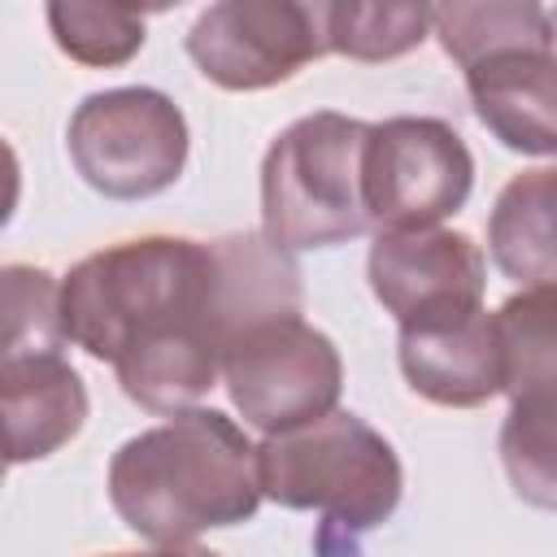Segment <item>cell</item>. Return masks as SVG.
Listing matches in <instances>:
<instances>
[{
	"instance_id": "obj_4",
	"label": "cell",
	"mask_w": 557,
	"mask_h": 557,
	"mask_svg": "<svg viewBox=\"0 0 557 557\" xmlns=\"http://www.w3.org/2000/svg\"><path fill=\"white\" fill-rule=\"evenodd\" d=\"M370 122L309 113L292 122L261 161V235L283 252L335 248L370 231L366 213Z\"/></svg>"
},
{
	"instance_id": "obj_1",
	"label": "cell",
	"mask_w": 557,
	"mask_h": 557,
	"mask_svg": "<svg viewBox=\"0 0 557 557\" xmlns=\"http://www.w3.org/2000/svg\"><path fill=\"white\" fill-rule=\"evenodd\" d=\"M65 339L122 374L218 383L231 348L218 239L144 235L83 257L61 278Z\"/></svg>"
},
{
	"instance_id": "obj_14",
	"label": "cell",
	"mask_w": 557,
	"mask_h": 557,
	"mask_svg": "<svg viewBox=\"0 0 557 557\" xmlns=\"http://www.w3.org/2000/svg\"><path fill=\"white\" fill-rule=\"evenodd\" d=\"M487 252L505 278L557 287V165L509 178L487 218Z\"/></svg>"
},
{
	"instance_id": "obj_10",
	"label": "cell",
	"mask_w": 557,
	"mask_h": 557,
	"mask_svg": "<svg viewBox=\"0 0 557 557\" xmlns=\"http://www.w3.org/2000/svg\"><path fill=\"white\" fill-rule=\"evenodd\" d=\"M474 117L522 157H557V52L553 44L500 48L466 65Z\"/></svg>"
},
{
	"instance_id": "obj_20",
	"label": "cell",
	"mask_w": 557,
	"mask_h": 557,
	"mask_svg": "<svg viewBox=\"0 0 557 557\" xmlns=\"http://www.w3.org/2000/svg\"><path fill=\"white\" fill-rule=\"evenodd\" d=\"M109 557H218V553L196 548V544H157L148 553H109Z\"/></svg>"
},
{
	"instance_id": "obj_19",
	"label": "cell",
	"mask_w": 557,
	"mask_h": 557,
	"mask_svg": "<svg viewBox=\"0 0 557 557\" xmlns=\"http://www.w3.org/2000/svg\"><path fill=\"white\" fill-rule=\"evenodd\" d=\"M500 461L513 492L535 509H557V422L513 413L500 426Z\"/></svg>"
},
{
	"instance_id": "obj_15",
	"label": "cell",
	"mask_w": 557,
	"mask_h": 557,
	"mask_svg": "<svg viewBox=\"0 0 557 557\" xmlns=\"http://www.w3.org/2000/svg\"><path fill=\"white\" fill-rule=\"evenodd\" d=\"M431 35L440 48L466 70L470 61L522 48V44H553L548 9L518 4V0H487V4H431Z\"/></svg>"
},
{
	"instance_id": "obj_7",
	"label": "cell",
	"mask_w": 557,
	"mask_h": 557,
	"mask_svg": "<svg viewBox=\"0 0 557 557\" xmlns=\"http://www.w3.org/2000/svg\"><path fill=\"white\" fill-rule=\"evenodd\" d=\"M366 213L379 231H431L474 187L466 139L440 117H387L366 139Z\"/></svg>"
},
{
	"instance_id": "obj_21",
	"label": "cell",
	"mask_w": 557,
	"mask_h": 557,
	"mask_svg": "<svg viewBox=\"0 0 557 557\" xmlns=\"http://www.w3.org/2000/svg\"><path fill=\"white\" fill-rule=\"evenodd\" d=\"M548 26H553V52H557V9H548Z\"/></svg>"
},
{
	"instance_id": "obj_18",
	"label": "cell",
	"mask_w": 557,
	"mask_h": 557,
	"mask_svg": "<svg viewBox=\"0 0 557 557\" xmlns=\"http://www.w3.org/2000/svg\"><path fill=\"white\" fill-rule=\"evenodd\" d=\"M4 339L0 357H30V352H61L65 322H61V283L39 265H4Z\"/></svg>"
},
{
	"instance_id": "obj_3",
	"label": "cell",
	"mask_w": 557,
	"mask_h": 557,
	"mask_svg": "<svg viewBox=\"0 0 557 557\" xmlns=\"http://www.w3.org/2000/svg\"><path fill=\"white\" fill-rule=\"evenodd\" d=\"M261 496L283 509H318V557H361V540L383 527L405 487L396 448L357 413L335 409L309 426L257 444Z\"/></svg>"
},
{
	"instance_id": "obj_6",
	"label": "cell",
	"mask_w": 557,
	"mask_h": 557,
	"mask_svg": "<svg viewBox=\"0 0 557 557\" xmlns=\"http://www.w3.org/2000/svg\"><path fill=\"white\" fill-rule=\"evenodd\" d=\"M222 383L248 426L283 435L335 413L344 361L339 348L305 318H274L226 348Z\"/></svg>"
},
{
	"instance_id": "obj_9",
	"label": "cell",
	"mask_w": 557,
	"mask_h": 557,
	"mask_svg": "<svg viewBox=\"0 0 557 557\" xmlns=\"http://www.w3.org/2000/svg\"><path fill=\"white\" fill-rule=\"evenodd\" d=\"M366 274L374 300L400 326L483 309L487 261L466 231H379L370 244Z\"/></svg>"
},
{
	"instance_id": "obj_17",
	"label": "cell",
	"mask_w": 557,
	"mask_h": 557,
	"mask_svg": "<svg viewBox=\"0 0 557 557\" xmlns=\"http://www.w3.org/2000/svg\"><path fill=\"white\" fill-rule=\"evenodd\" d=\"M431 35V4H326V44L352 61H392Z\"/></svg>"
},
{
	"instance_id": "obj_12",
	"label": "cell",
	"mask_w": 557,
	"mask_h": 557,
	"mask_svg": "<svg viewBox=\"0 0 557 557\" xmlns=\"http://www.w3.org/2000/svg\"><path fill=\"white\" fill-rule=\"evenodd\" d=\"M0 413L9 466L39 461L87 422V387L61 352L0 357Z\"/></svg>"
},
{
	"instance_id": "obj_13",
	"label": "cell",
	"mask_w": 557,
	"mask_h": 557,
	"mask_svg": "<svg viewBox=\"0 0 557 557\" xmlns=\"http://www.w3.org/2000/svg\"><path fill=\"white\" fill-rule=\"evenodd\" d=\"M500 392L513 413L557 422V287H522L496 309Z\"/></svg>"
},
{
	"instance_id": "obj_5",
	"label": "cell",
	"mask_w": 557,
	"mask_h": 557,
	"mask_svg": "<svg viewBox=\"0 0 557 557\" xmlns=\"http://www.w3.org/2000/svg\"><path fill=\"white\" fill-rule=\"evenodd\" d=\"M83 183L109 200H148L187 165V117L157 87L91 91L65 131Z\"/></svg>"
},
{
	"instance_id": "obj_16",
	"label": "cell",
	"mask_w": 557,
	"mask_h": 557,
	"mask_svg": "<svg viewBox=\"0 0 557 557\" xmlns=\"http://www.w3.org/2000/svg\"><path fill=\"white\" fill-rule=\"evenodd\" d=\"M48 30L57 48L91 70H109L131 61L144 48V13L126 4H83V0H52Z\"/></svg>"
},
{
	"instance_id": "obj_2",
	"label": "cell",
	"mask_w": 557,
	"mask_h": 557,
	"mask_svg": "<svg viewBox=\"0 0 557 557\" xmlns=\"http://www.w3.org/2000/svg\"><path fill=\"white\" fill-rule=\"evenodd\" d=\"M109 500L148 544H191L257 513V444L218 409H183L113 453Z\"/></svg>"
},
{
	"instance_id": "obj_11",
	"label": "cell",
	"mask_w": 557,
	"mask_h": 557,
	"mask_svg": "<svg viewBox=\"0 0 557 557\" xmlns=\"http://www.w3.org/2000/svg\"><path fill=\"white\" fill-rule=\"evenodd\" d=\"M400 374L431 405L444 409L487 405L505 383L496 313L474 309L461 318L400 326Z\"/></svg>"
},
{
	"instance_id": "obj_8",
	"label": "cell",
	"mask_w": 557,
	"mask_h": 557,
	"mask_svg": "<svg viewBox=\"0 0 557 557\" xmlns=\"http://www.w3.org/2000/svg\"><path fill=\"white\" fill-rule=\"evenodd\" d=\"M331 52L326 4L305 0H222L187 30V57L222 91H265Z\"/></svg>"
}]
</instances>
